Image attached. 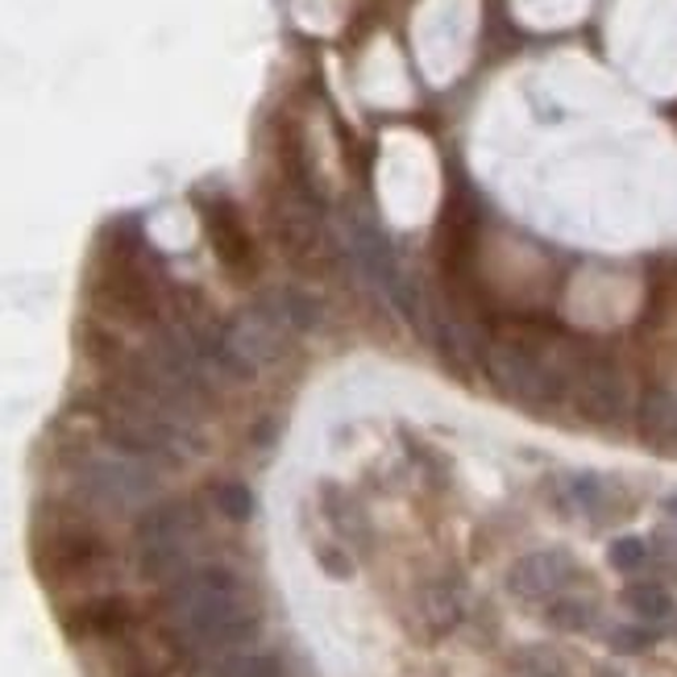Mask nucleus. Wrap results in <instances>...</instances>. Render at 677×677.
<instances>
[{"instance_id": "obj_1", "label": "nucleus", "mask_w": 677, "mask_h": 677, "mask_svg": "<svg viewBox=\"0 0 677 677\" xmlns=\"http://www.w3.org/2000/svg\"><path fill=\"white\" fill-rule=\"evenodd\" d=\"M167 628L179 648L200 657H225L258 636V603L233 569H183L167 590Z\"/></svg>"}, {"instance_id": "obj_2", "label": "nucleus", "mask_w": 677, "mask_h": 677, "mask_svg": "<svg viewBox=\"0 0 677 677\" xmlns=\"http://www.w3.org/2000/svg\"><path fill=\"white\" fill-rule=\"evenodd\" d=\"M104 437L112 449L142 457L150 466H175L200 449L196 416L167 408V404H158L142 391H129V387L104 411Z\"/></svg>"}, {"instance_id": "obj_3", "label": "nucleus", "mask_w": 677, "mask_h": 677, "mask_svg": "<svg viewBox=\"0 0 677 677\" xmlns=\"http://www.w3.org/2000/svg\"><path fill=\"white\" fill-rule=\"evenodd\" d=\"M200 545V516L191 504H155L138 524V566L146 578H179Z\"/></svg>"}, {"instance_id": "obj_4", "label": "nucleus", "mask_w": 677, "mask_h": 677, "mask_svg": "<svg viewBox=\"0 0 677 677\" xmlns=\"http://www.w3.org/2000/svg\"><path fill=\"white\" fill-rule=\"evenodd\" d=\"M79 487L92 504L109 511H142L158 499V470L121 449H100L79 466Z\"/></svg>"}, {"instance_id": "obj_5", "label": "nucleus", "mask_w": 677, "mask_h": 677, "mask_svg": "<svg viewBox=\"0 0 677 677\" xmlns=\"http://www.w3.org/2000/svg\"><path fill=\"white\" fill-rule=\"evenodd\" d=\"M487 370L507 399L528 404V408L552 404L557 395L569 391V370H557L549 358H540L524 346H507V341L487 349Z\"/></svg>"}, {"instance_id": "obj_6", "label": "nucleus", "mask_w": 677, "mask_h": 677, "mask_svg": "<svg viewBox=\"0 0 677 677\" xmlns=\"http://www.w3.org/2000/svg\"><path fill=\"white\" fill-rule=\"evenodd\" d=\"M569 395L583 416L599 420V425H615L628 416V378L607 358H590L569 370Z\"/></svg>"}, {"instance_id": "obj_7", "label": "nucleus", "mask_w": 677, "mask_h": 677, "mask_svg": "<svg viewBox=\"0 0 677 677\" xmlns=\"http://www.w3.org/2000/svg\"><path fill=\"white\" fill-rule=\"evenodd\" d=\"M574 578H578V566L566 549H536L507 569V590L524 603H545L557 599Z\"/></svg>"}, {"instance_id": "obj_8", "label": "nucleus", "mask_w": 677, "mask_h": 677, "mask_svg": "<svg viewBox=\"0 0 677 677\" xmlns=\"http://www.w3.org/2000/svg\"><path fill=\"white\" fill-rule=\"evenodd\" d=\"M416 615L428 628V636H445L461 624L466 615V586L457 578H428L420 590H416Z\"/></svg>"}, {"instance_id": "obj_9", "label": "nucleus", "mask_w": 677, "mask_h": 677, "mask_svg": "<svg viewBox=\"0 0 677 677\" xmlns=\"http://www.w3.org/2000/svg\"><path fill=\"white\" fill-rule=\"evenodd\" d=\"M325 511H329V524L337 528V536H341V540L358 545V549H366V545H370V520H366V511L349 499L346 490L325 487Z\"/></svg>"}, {"instance_id": "obj_10", "label": "nucleus", "mask_w": 677, "mask_h": 677, "mask_svg": "<svg viewBox=\"0 0 677 677\" xmlns=\"http://www.w3.org/2000/svg\"><path fill=\"white\" fill-rule=\"evenodd\" d=\"M640 425H645V437L653 445H677V395L669 391H653L640 408Z\"/></svg>"}, {"instance_id": "obj_11", "label": "nucleus", "mask_w": 677, "mask_h": 677, "mask_svg": "<svg viewBox=\"0 0 677 677\" xmlns=\"http://www.w3.org/2000/svg\"><path fill=\"white\" fill-rule=\"evenodd\" d=\"M205 677H287L279 657L270 653H225L208 665Z\"/></svg>"}, {"instance_id": "obj_12", "label": "nucleus", "mask_w": 677, "mask_h": 677, "mask_svg": "<svg viewBox=\"0 0 677 677\" xmlns=\"http://www.w3.org/2000/svg\"><path fill=\"white\" fill-rule=\"evenodd\" d=\"M624 607H628L636 619H645V624H661L674 615V595L657 583H631L624 590Z\"/></svg>"}, {"instance_id": "obj_13", "label": "nucleus", "mask_w": 677, "mask_h": 677, "mask_svg": "<svg viewBox=\"0 0 677 677\" xmlns=\"http://www.w3.org/2000/svg\"><path fill=\"white\" fill-rule=\"evenodd\" d=\"M549 624L557 631H590L599 624V603L583 595H557L549 607Z\"/></svg>"}, {"instance_id": "obj_14", "label": "nucleus", "mask_w": 677, "mask_h": 677, "mask_svg": "<svg viewBox=\"0 0 677 677\" xmlns=\"http://www.w3.org/2000/svg\"><path fill=\"white\" fill-rule=\"evenodd\" d=\"M267 308L279 320H283L291 332H303V329H316L320 325V303L308 300L303 291H279V296H270Z\"/></svg>"}, {"instance_id": "obj_15", "label": "nucleus", "mask_w": 677, "mask_h": 677, "mask_svg": "<svg viewBox=\"0 0 677 677\" xmlns=\"http://www.w3.org/2000/svg\"><path fill=\"white\" fill-rule=\"evenodd\" d=\"M76 619L88 636H117V631H126V624H129V607L121 599H96V603H88Z\"/></svg>"}, {"instance_id": "obj_16", "label": "nucleus", "mask_w": 677, "mask_h": 677, "mask_svg": "<svg viewBox=\"0 0 677 677\" xmlns=\"http://www.w3.org/2000/svg\"><path fill=\"white\" fill-rule=\"evenodd\" d=\"M569 504L586 511V516H607V507H611V487H607V478L599 474H574L569 478Z\"/></svg>"}, {"instance_id": "obj_17", "label": "nucleus", "mask_w": 677, "mask_h": 677, "mask_svg": "<svg viewBox=\"0 0 677 677\" xmlns=\"http://www.w3.org/2000/svg\"><path fill=\"white\" fill-rule=\"evenodd\" d=\"M607 561H611V569H619V574H640V569L653 561V549H648V540H640V536H619V540H611V549H607Z\"/></svg>"}, {"instance_id": "obj_18", "label": "nucleus", "mask_w": 677, "mask_h": 677, "mask_svg": "<svg viewBox=\"0 0 677 677\" xmlns=\"http://www.w3.org/2000/svg\"><path fill=\"white\" fill-rule=\"evenodd\" d=\"M217 511H221L225 520L246 524L253 516V495L241 482H221L217 487Z\"/></svg>"}, {"instance_id": "obj_19", "label": "nucleus", "mask_w": 677, "mask_h": 677, "mask_svg": "<svg viewBox=\"0 0 677 677\" xmlns=\"http://www.w3.org/2000/svg\"><path fill=\"white\" fill-rule=\"evenodd\" d=\"M653 640H657V631L631 628V624H624V628H615L611 636H607V645H611L615 653H645Z\"/></svg>"}, {"instance_id": "obj_20", "label": "nucleus", "mask_w": 677, "mask_h": 677, "mask_svg": "<svg viewBox=\"0 0 677 677\" xmlns=\"http://www.w3.org/2000/svg\"><path fill=\"white\" fill-rule=\"evenodd\" d=\"M316 561H320L325 574H332V578H354V561H349L341 549H320L316 552Z\"/></svg>"}, {"instance_id": "obj_21", "label": "nucleus", "mask_w": 677, "mask_h": 677, "mask_svg": "<svg viewBox=\"0 0 677 677\" xmlns=\"http://www.w3.org/2000/svg\"><path fill=\"white\" fill-rule=\"evenodd\" d=\"M648 549H657V561L669 578H677V532H661L657 536V545H648Z\"/></svg>"}, {"instance_id": "obj_22", "label": "nucleus", "mask_w": 677, "mask_h": 677, "mask_svg": "<svg viewBox=\"0 0 677 677\" xmlns=\"http://www.w3.org/2000/svg\"><path fill=\"white\" fill-rule=\"evenodd\" d=\"M661 511L669 516V520L677 524V495H669V499H661Z\"/></svg>"}]
</instances>
